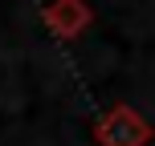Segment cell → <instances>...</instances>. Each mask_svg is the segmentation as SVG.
I'll use <instances>...</instances> for the list:
<instances>
[{
	"mask_svg": "<svg viewBox=\"0 0 155 146\" xmlns=\"http://www.w3.org/2000/svg\"><path fill=\"white\" fill-rule=\"evenodd\" d=\"M102 142L106 146H139L143 142V126L135 122L131 110H114V118L102 126Z\"/></svg>",
	"mask_w": 155,
	"mask_h": 146,
	"instance_id": "cell-1",
	"label": "cell"
}]
</instances>
